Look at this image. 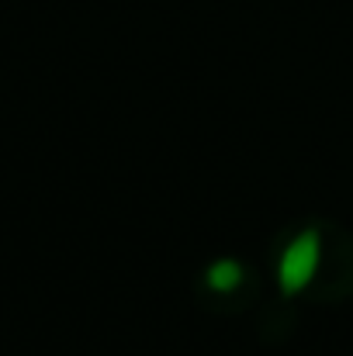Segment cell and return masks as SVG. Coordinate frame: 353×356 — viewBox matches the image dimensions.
Returning <instances> with one entry per match:
<instances>
[{"label":"cell","mask_w":353,"mask_h":356,"mask_svg":"<svg viewBox=\"0 0 353 356\" xmlns=\"http://www.w3.org/2000/svg\"><path fill=\"white\" fill-rule=\"evenodd\" d=\"M319 256H322V245H319V232L315 229L291 238V245L281 252V263H277L281 291L284 294H298L301 287H308L315 270H319Z\"/></svg>","instance_id":"6da1fadb"},{"label":"cell","mask_w":353,"mask_h":356,"mask_svg":"<svg viewBox=\"0 0 353 356\" xmlns=\"http://www.w3.org/2000/svg\"><path fill=\"white\" fill-rule=\"evenodd\" d=\"M205 280H208V287H215V291H233V287H239V280H242V266H239L235 259H219V263L208 266Z\"/></svg>","instance_id":"7a4b0ae2"}]
</instances>
